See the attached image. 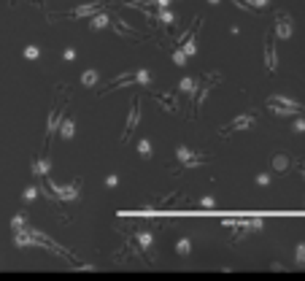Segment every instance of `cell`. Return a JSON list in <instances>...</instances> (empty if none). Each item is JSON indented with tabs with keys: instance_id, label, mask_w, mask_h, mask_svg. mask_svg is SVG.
Here are the masks:
<instances>
[{
	"instance_id": "28",
	"label": "cell",
	"mask_w": 305,
	"mask_h": 281,
	"mask_svg": "<svg viewBox=\"0 0 305 281\" xmlns=\"http://www.w3.org/2000/svg\"><path fill=\"white\" fill-rule=\"evenodd\" d=\"M256 184H260V186L270 184V176H268V173H260V176H256Z\"/></svg>"
},
{
	"instance_id": "18",
	"label": "cell",
	"mask_w": 305,
	"mask_h": 281,
	"mask_svg": "<svg viewBox=\"0 0 305 281\" xmlns=\"http://www.w3.org/2000/svg\"><path fill=\"white\" fill-rule=\"evenodd\" d=\"M135 81H138V84H144V87H149V84H151V73H149L146 68H140V71L135 73Z\"/></svg>"
},
{
	"instance_id": "27",
	"label": "cell",
	"mask_w": 305,
	"mask_h": 281,
	"mask_svg": "<svg viewBox=\"0 0 305 281\" xmlns=\"http://www.w3.org/2000/svg\"><path fill=\"white\" fill-rule=\"evenodd\" d=\"M35 195H38V190H35V186H30V190H25V200H27V203L35 200Z\"/></svg>"
},
{
	"instance_id": "24",
	"label": "cell",
	"mask_w": 305,
	"mask_h": 281,
	"mask_svg": "<svg viewBox=\"0 0 305 281\" xmlns=\"http://www.w3.org/2000/svg\"><path fill=\"white\" fill-rule=\"evenodd\" d=\"M159 19L170 25V22H176V16H173V14H170V11H168V8H159Z\"/></svg>"
},
{
	"instance_id": "1",
	"label": "cell",
	"mask_w": 305,
	"mask_h": 281,
	"mask_svg": "<svg viewBox=\"0 0 305 281\" xmlns=\"http://www.w3.org/2000/svg\"><path fill=\"white\" fill-rule=\"evenodd\" d=\"M268 108L273 111V114H278V116H294V114H302V106L300 103H294L289 98H284V95H273L268 100Z\"/></svg>"
},
{
	"instance_id": "3",
	"label": "cell",
	"mask_w": 305,
	"mask_h": 281,
	"mask_svg": "<svg viewBox=\"0 0 305 281\" xmlns=\"http://www.w3.org/2000/svg\"><path fill=\"white\" fill-rule=\"evenodd\" d=\"M254 125H256V114L251 111V114H243V116L232 119L230 125L224 127V133H222V135H230V133H235V130H249V127H254Z\"/></svg>"
},
{
	"instance_id": "13",
	"label": "cell",
	"mask_w": 305,
	"mask_h": 281,
	"mask_svg": "<svg viewBox=\"0 0 305 281\" xmlns=\"http://www.w3.org/2000/svg\"><path fill=\"white\" fill-rule=\"evenodd\" d=\"M100 11V3H89V6H81L76 8V11H71V16H89V14H98Z\"/></svg>"
},
{
	"instance_id": "16",
	"label": "cell",
	"mask_w": 305,
	"mask_h": 281,
	"mask_svg": "<svg viewBox=\"0 0 305 281\" xmlns=\"http://www.w3.org/2000/svg\"><path fill=\"white\" fill-rule=\"evenodd\" d=\"M176 251L181 257H189V251H192V243H189V238H181L178 243H176Z\"/></svg>"
},
{
	"instance_id": "6",
	"label": "cell",
	"mask_w": 305,
	"mask_h": 281,
	"mask_svg": "<svg viewBox=\"0 0 305 281\" xmlns=\"http://www.w3.org/2000/svg\"><path fill=\"white\" fill-rule=\"evenodd\" d=\"M265 68L270 73L278 71V57H275V46H273V35H268V41H265Z\"/></svg>"
},
{
	"instance_id": "30",
	"label": "cell",
	"mask_w": 305,
	"mask_h": 281,
	"mask_svg": "<svg viewBox=\"0 0 305 281\" xmlns=\"http://www.w3.org/2000/svg\"><path fill=\"white\" fill-rule=\"evenodd\" d=\"M200 205H203V208H214V198H208V195H205V198L200 200Z\"/></svg>"
},
{
	"instance_id": "23",
	"label": "cell",
	"mask_w": 305,
	"mask_h": 281,
	"mask_svg": "<svg viewBox=\"0 0 305 281\" xmlns=\"http://www.w3.org/2000/svg\"><path fill=\"white\" fill-rule=\"evenodd\" d=\"M138 243H140L144 249H149V246H151V232H140V236H138Z\"/></svg>"
},
{
	"instance_id": "8",
	"label": "cell",
	"mask_w": 305,
	"mask_h": 281,
	"mask_svg": "<svg viewBox=\"0 0 305 281\" xmlns=\"http://www.w3.org/2000/svg\"><path fill=\"white\" fill-rule=\"evenodd\" d=\"M154 100H157V103H159V106L165 108V111H168V114H176V111H178V106H176V98H173V95H154Z\"/></svg>"
},
{
	"instance_id": "15",
	"label": "cell",
	"mask_w": 305,
	"mask_h": 281,
	"mask_svg": "<svg viewBox=\"0 0 305 281\" xmlns=\"http://www.w3.org/2000/svg\"><path fill=\"white\" fill-rule=\"evenodd\" d=\"M81 84H84V87H92V84H98V71H84L81 73Z\"/></svg>"
},
{
	"instance_id": "14",
	"label": "cell",
	"mask_w": 305,
	"mask_h": 281,
	"mask_svg": "<svg viewBox=\"0 0 305 281\" xmlns=\"http://www.w3.org/2000/svg\"><path fill=\"white\" fill-rule=\"evenodd\" d=\"M60 122H62V106H57L52 111V119H49V133H54V130L60 127Z\"/></svg>"
},
{
	"instance_id": "25",
	"label": "cell",
	"mask_w": 305,
	"mask_h": 281,
	"mask_svg": "<svg viewBox=\"0 0 305 281\" xmlns=\"http://www.w3.org/2000/svg\"><path fill=\"white\" fill-rule=\"evenodd\" d=\"M173 62H176V65H186V54L181 52V49H176V52H173Z\"/></svg>"
},
{
	"instance_id": "29",
	"label": "cell",
	"mask_w": 305,
	"mask_h": 281,
	"mask_svg": "<svg viewBox=\"0 0 305 281\" xmlns=\"http://www.w3.org/2000/svg\"><path fill=\"white\" fill-rule=\"evenodd\" d=\"M22 227H25V217H14V230L19 232Z\"/></svg>"
},
{
	"instance_id": "33",
	"label": "cell",
	"mask_w": 305,
	"mask_h": 281,
	"mask_svg": "<svg viewBox=\"0 0 305 281\" xmlns=\"http://www.w3.org/2000/svg\"><path fill=\"white\" fill-rule=\"evenodd\" d=\"M154 3H157V8H168L170 0H154Z\"/></svg>"
},
{
	"instance_id": "34",
	"label": "cell",
	"mask_w": 305,
	"mask_h": 281,
	"mask_svg": "<svg viewBox=\"0 0 305 281\" xmlns=\"http://www.w3.org/2000/svg\"><path fill=\"white\" fill-rule=\"evenodd\" d=\"M208 3H211V6H219V3H222V0H208Z\"/></svg>"
},
{
	"instance_id": "4",
	"label": "cell",
	"mask_w": 305,
	"mask_h": 281,
	"mask_svg": "<svg viewBox=\"0 0 305 281\" xmlns=\"http://www.w3.org/2000/svg\"><path fill=\"white\" fill-rule=\"evenodd\" d=\"M275 35H278V38H289L292 35V16L287 11L275 14Z\"/></svg>"
},
{
	"instance_id": "7",
	"label": "cell",
	"mask_w": 305,
	"mask_h": 281,
	"mask_svg": "<svg viewBox=\"0 0 305 281\" xmlns=\"http://www.w3.org/2000/svg\"><path fill=\"white\" fill-rule=\"evenodd\" d=\"M138 119H140V103L132 100V108H130V116H127V127H125V135H122V140H127L130 133L138 127Z\"/></svg>"
},
{
	"instance_id": "31",
	"label": "cell",
	"mask_w": 305,
	"mask_h": 281,
	"mask_svg": "<svg viewBox=\"0 0 305 281\" xmlns=\"http://www.w3.org/2000/svg\"><path fill=\"white\" fill-rule=\"evenodd\" d=\"M62 57L71 62V60H76V52H73V49H65V52H62Z\"/></svg>"
},
{
	"instance_id": "11",
	"label": "cell",
	"mask_w": 305,
	"mask_h": 281,
	"mask_svg": "<svg viewBox=\"0 0 305 281\" xmlns=\"http://www.w3.org/2000/svg\"><path fill=\"white\" fill-rule=\"evenodd\" d=\"M138 154L144 157V160H151V157H154V146H151V140H138Z\"/></svg>"
},
{
	"instance_id": "2",
	"label": "cell",
	"mask_w": 305,
	"mask_h": 281,
	"mask_svg": "<svg viewBox=\"0 0 305 281\" xmlns=\"http://www.w3.org/2000/svg\"><path fill=\"white\" fill-rule=\"evenodd\" d=\"M176 160L184 168H195V165H203L205 157H200L197 152H192V149H186V146H178L176 149Z\"/></svg>"
},
{
	"instance_id": "32",
	"label": "cell",
	"mask_w": 305,
	"mask_h": 281,
	"mask_svg": "<svg viewBox=\"0 0 305 281\" xmlns=\"http://www.w3.org/2000/svg\"><path fill=\"white\" fill-rule=\"evenodd\" d=\"M116 181H119V179H116L113 173H111V176H106V184H108V186H116Z\"/></svg>"
},
{
	"instance_id": "10",
	"label": "cell",
	"mask_w": 305,
	"mask_h": 281,
	"mask_svg": "<svg viewBox=\"0 0 305 281\" xmlns=\"http://www.w3.org/2000/svg\"><path fill=\"white\" fill-rule=\"evenodd\" d=\"M49 171H52L49 157H46V160H35V162H33V173H35V176H41V179H43V176H49Z\"/></svg>"
},
{
	"instance_id": "22",
	"label": "cell",
	"mask_w": 305,
	"mask_h": 281,
	"mask_svg": "<svg viewBox=\"0 0 305 281\" xmlns=\"http://www.w3.org/2000/svg\"><path fill=\"white\" fill-rule=\"evenodd\" d=\"M25 57L27 60H38L41 57V49H38V46H25Z\"/></svg>"
},
{
	"instance_id": "5",
	"label": "cell",
	"mask_w": 305,
	"mask_h": 281,
	"mask_svg": "<svg viewBox=\"0 0 305 281\" xmlns=\"http://www.w3.org/2000/svg\"><path fill=\"white\" fill-rule=\"evenodd\" d=\"M52 190H54V195H60L62 200H76V198H79V190H81V181H73V184H68V186L52 184Z\"/></svg>"
},
{
	"instance_id": "19",
	"label": "cell",
	"mask_w": 305,
	"mask_h": 281,
	"mask_svg": "<svg viewBox=\"0 0 305 281\" xmlns=\"http://www.w3.org/2000/svg\"><path fill=\"white\" fill-rule=\"evenodd\" d=\"M178 89H181V92H186V95H189V92H195V79H192V76L181 79V84H178Z\"/></svg>"
},
{
	"instance_id": "26",
	"label": "cell",
	"mask_w": 305,
	"mask_h": 281,
	"mask_svg": "<svg viewBox=\"0 0 305 281\" xmlns=\"http://www.w3.org/2000/svg\"><path fill=\"white\" fill-rule=\"evenodd\" d=\"M294 133H305V119H294Z\"/></svg>"
},
{
	"instance_id": "20",
	"label": "cell",
	"mask_w": 305,
	"mask_h": 281,
	"mask_svg": "<svg viewBox=\"0 0 305 281\" xmlns=\"http://www.w3.org/2000/svg\"><path fill=\"white\" fill-rule=\"evenodd\" d=\"M181 52H184L186 57H189V54H195V52H197V38H195V35H192V38H186V43H184V49H181Z\"/></svg>"
},
{
	"instance_id": "17",
	"label": "cell",
	"mask_w": 305,
	"mask_h": 281,
	"mask_svg": "<svg viewBox=\"0 0 305 281\" xmlns=\"http://www.w3.org/2000/svg\"><path fill=\"white\" fill-rule=\"evenodd\" d=\"M273 168H275V171H287V168H289L287 154H275V157H273Z\"/></svg>"
},
{
	"instance_id": "21",
	"label": "cell",
	"mask_w": 305,
	"mask_h": 281,
	"mask_svg": "<svg viewBox=\"0 0 305 281\" xmlns=\"http://www.w3.org/2000/svg\"><path fill=\"white\" fill-rule=\"evenodd\" d=\"M294 260H297L300 268H305V243H300V246L294 249Z\"/></svg>"
},
{
	"instance_id": "12",
	"label": "cell",
	"mask_w": 305,
	"mask_h": 281,
	"mask_svg": "<svg viewBox=\"0 0 305 281\" xmlns=\"http://www.w3.org/2000/svg\"><path fill=\"white\" fill-rule=\"evenodd\" d=\"M108 22H111V16H108L106 11H100V14L89 22V27H92V30H103V27H108Z\"/></svg>"
},
{
	"instance_id": "9",
	"label": "cell",
	"mask_w": 305,
	"mask_h": 281,
	"mask_svg": "<svg viewBox=\"0 0 305 281\" xmlns=\"http://www.w3.org/2000/svg\"><path fill=\"white\" fill-rule=\"evenodd\" d=\"M60 135H62V140H71V138L76 135L73 119H62V122H60Z\"/></svg>"
}]
</instances>
